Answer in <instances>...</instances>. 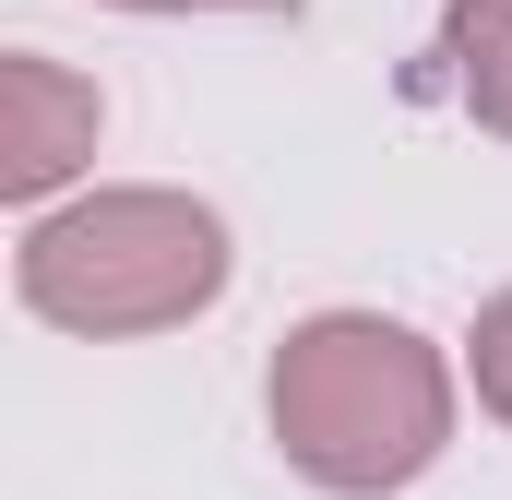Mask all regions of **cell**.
I'll list each match as a JSON object with an SVG mask.
<instances>
[{
  "label": "cell",
  "mask_w": 512,
  "mask_h": 500,
  "mask_svg": "<svg viewBox=\"0 0 512 500\" xmlns=\"http://www.w3.org/2000/svg\"><path fill=\"white\" fill-rule=\"evenodd\" d=\"M274 453L334 500H382L417 489L453 441V370L429 334H405L382 310H310L274 346Z\"/></svg>",
  "instance_id": "1"
},
{
  "label": "cell",
  "mask_w": 512,
  "mask_h": 500,
  "mask_svg": "<svg viewBox=\"0 0 512 500\" xmlns=\"http://www.w3.org/2000/svg\"><path fill=\"white\" fill-rule=\"evenodd\" d=\"M12 286H24L36 322L96 334V346L167 334V322L227 298V215L191 203V191H84V203L24 227Z\"/></svg>",
  "instance_id": "2"
},
{
  "label": "cell",
  "mask_w": 512,
  "mask_h": 500,
  "mask_svg": "<svg viewBox=\"0 0 512 500\" xmlns=\"http://www.w3.org/2000/svg\"><path fill=\"white\" fill-rule=\"evenodd\" d=\"M96 131H108V96L84 72H60L48 48H12L0 60V191L12 203H48L96 155Z\"/></svg>",
  "instance_id": "3"
},
{
  "label": "cell",
  "mask_w": 512,
  "mask_h": 500,
  "mask_svg": "<svg viewBox=\"0 0 512 500\" xmlns=\"http://www.w3.org/2000/svg\"><path fill=\"white\" fill-rule=\"evenodd\" d=\"M441 60H453L465 120L512 143V0H453L441 12Z\"/></svg>",
  "instance_id": "4"
},
{
  "label": "cell",
  "mask_w": 512,
  "mask_h": 500,
  "mask_svg": "<svg viewBox=\"0 0 512 500\" xmlns=\"http://www.w3.org/2000/svg\"><path fill=\"white\" fill-rule=\"evenodd\" d=\"M465 346H477V405H489V417L512 429V286L489 298V310H477V334H465Z\"/></svg>",
  "instance_id": "5"
},
{
  "label": "cell",
  "mask_w": 512,
  "mask_h": 500,
  "mask_svg": "<svg viewBox=\"0 0 512 500\" xmlns=\"http://www.w3.org/2000/svg\"><path fill=\"white\" fill-rule=\"evenodd\" d=\"M120 12H298V0H120Z\"/></svg>",
  "instance_id": "6"
}]
</instances>
